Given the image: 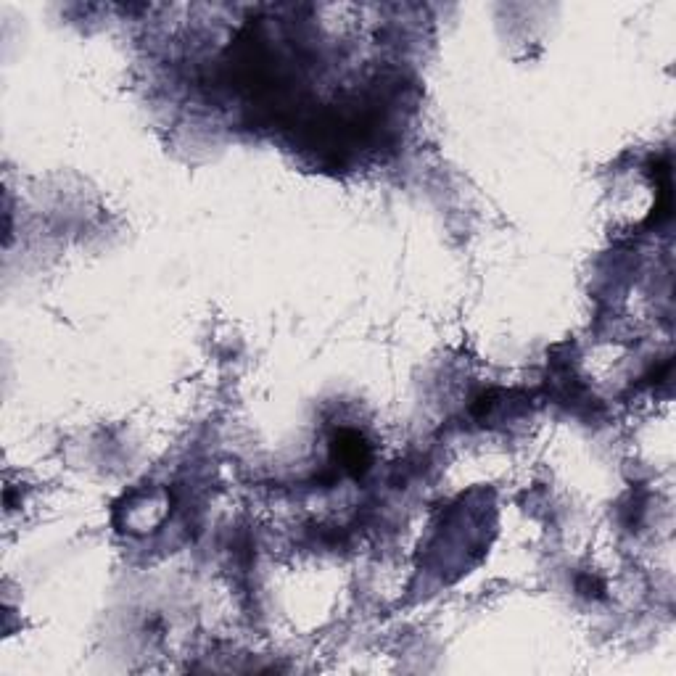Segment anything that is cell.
I'll list each match as a JSON object with an SVG mask.
<instances>
[{
  "instance_id": "cell-1",
  "label": "cell",
  "mask_w": 676,
  "mask_h": 676,
  "mask_svg": "<svg viewBox=\"0 0 676 676\" xmlns=\"http://www.w3.org/2000/svg\"><path fill=\"white\" fill-rule=\"evenodd\" d=\"M333 452H336V460L341 463V468L352 473V476H362L368 471L370 447L357 431H341L336 441H333Z\"/></svg>"
}]
</instances>
